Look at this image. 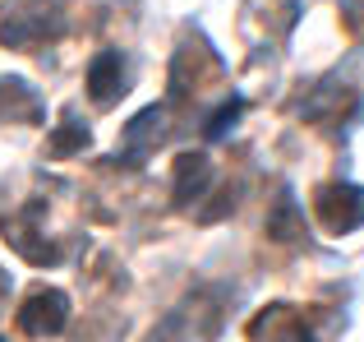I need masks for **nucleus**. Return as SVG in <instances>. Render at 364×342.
<instances>
[{"instance_id":"obj_4","label":"nucleus","mask_w":364,"mask_h":342,"mask_svg":"<svg viewBox=\"0 0 364 342\" xmlns=\"http://www.w3.org/2000/svg\"><path fill=\"white\" fill-rule=\"evenodd\" d=\"M240 107H245V102L235 98V102H231V107H226V111H217V116H213V125H208V135L217 139V135H222V130H231V120L240 116Z\"/></svg>"},{"instance_id":"obj_5","label":"nucleus","mask_w":364,"mask_h":342,"mask_svg":"<svg viewBox=\"0 0 364 342\" xmlns=\"http://www.w3.org/2000/svg\"><path fill=\"white\" fill-rule=\"evenodd\" d=\"M83 144H88V130H83V125H74V130H65V135H55V148H60V153H65V148H83Z\"/></svg>"},{"instance_id":"obj_6","label":"nucleus","mask_w":364,"mask_h":342,"mask_svg":"<svg viewBox=\"0 0 364 342\" xmlns=\"http://www.w3.org/2000/svg\"><path fill=\"white\" fill-rule=\"evenodd\" d=\"M0 342H5V338H0Z\"/></svg>"},{"instance_id":"obj_3","label":"nucleus","mask_w":364,"mask_h":342,"mask_svg":"<svg viewBox=\"0 0 364 342\" xmlns=\"http://www.w3.org/2000/svg\"><path fill=\"white\" fill-rule=\"evenodd\" d=\"M208 176H213V171H208V157L203 153H189V157H180V195H198V190L208 185Z\"/></svg>"},{"instance_id":"obj_2","label":"nucleus","mask_w":364,"mask_h":342,"mask_svg":"<svg viewBox=\"0 0 364 342\" xmlns=\"http://www.w3.org/2000/svg\"><path fill=\"white\" fill-rule=\"evenodd\" d=\"M120 83H124V65H120V56L116 51H102L97 61L88 65V93L97 102H116L120 98Z\"/></svg>"},{"instance_id":"obj_1","label":"nucleus","mask_w":364,"mask_h":342,"mask_svg":"<svg viewBox=\"0 0 364 342\" xmlns=\"http://www.w3.org/2000/svg\"><path fill=\"white\" fill-rule=\"evenodd\" d=\"M65 319H70L65 291H33V296L23 301V310H18V324L33 338H55L65 328Z\"/></svg>"}]
</instances>
